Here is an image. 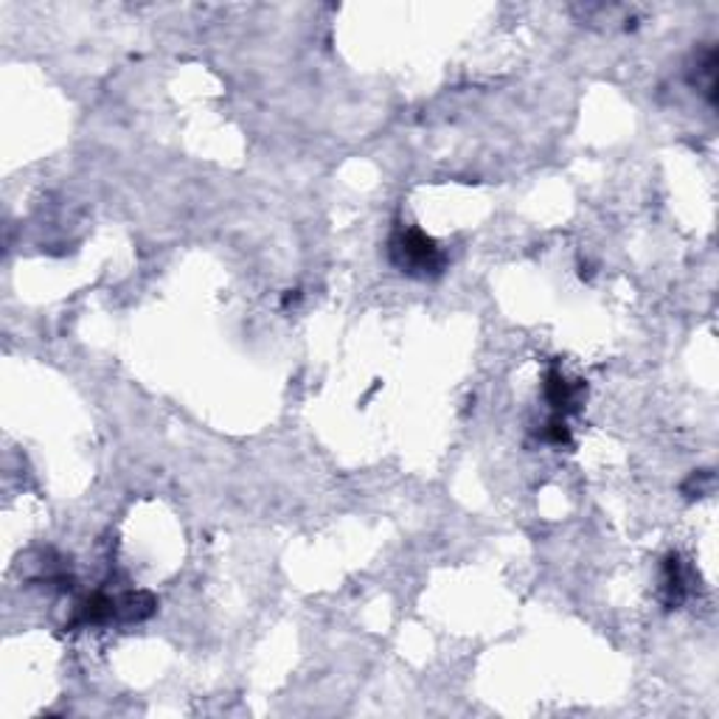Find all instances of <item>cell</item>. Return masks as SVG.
<instances>
[{
  "mask_svg": "<svg viewBox=\"0 0 719 719\" xmlns=\"http://www.w3.org/2000/svg\"><path fill=\"white\" fill-rule=\"evenodd\" d=\"M388 251L390 261H394L402 273L419 275V279L439 275L447 265L441 247L436 245L427 233L416 231V228H402V231L394 233Z\"/></svg>",
  "mask_w": 719,
  "mask_h": 719,
  "instance_id": "1",
  "label": "cell"
},
{
  "mask_svg": "<svg viewBox=\"0 0 719 719\" xmlns=\"http://www.w3.org/2000/svg\"><path fill=\"white\" fill-rule=\"evenodd\" d=\"M576 394H579V385L568 383L556 369L549 371V377H545V397H549V402L554 405L556 411H574Z\"/></svg>",
  "mask_w": 719,
  "mask_h": 719,
  "instance_id": "2",
  "label": "cell"
}]
</instances>
